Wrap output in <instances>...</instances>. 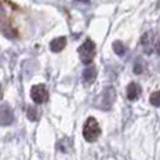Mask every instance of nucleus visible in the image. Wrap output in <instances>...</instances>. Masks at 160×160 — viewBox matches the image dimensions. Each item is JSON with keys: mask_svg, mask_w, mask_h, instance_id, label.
Instances as JSON below:
<instances>
[{"mask_svg": "<svg viewBox=\"0 0 160 160\" xmlns=\"http://www.w3.org/2000/svg\"><path fill=\"white\" fill-rule=\"evenodd\" d=\"M48 88L45 84H35L31 87V98L35 104H44L48 101Z\"/></svg>", "mask_w": 160, "mask_h": 160, "instance_id": "4", "label": "nucleus"}, {"mask_svg": "<svg viewBox=\"0 0 160 160\" xmlns=\"http://www.w3.org/2000/svg\"><path fill=\"white\" fill-rule=\"evenodd\" d=\"M139 94H141V87H139L136 83H129L127 88V97L129 101H135L139 98Z\"/></svg>", "mask_w": 160, "mask_h": 160, "instance_id": "8", "label": "nucleus"}, {"mask_svg": "<svg viewBox=\"0 0 160 160\" xmlns=\"http://www.w3.org/2000/svg\"><path fill=\"white\" fill-rule=\"evenodd\" d=\"M3 34H4V37H7V38H11V39H14L17 37V34L13 32L10 28H6V30H3Z\"/></svg>", "mask_w": 160, "mask_h": 160, "instance_id": "14", "label": "nucleus"}, {"mask_svg": "<svg viewBox=\"0 0 160 160\" xmlns=\"http://www.w3.org/2000/svg\"><path fill=\"white\" fill-rule=\"evenodd\" d=\"M150 102L155 107H160V91H155V93L150 96Z\"/></svg>", "mask_w": 160, "mask_h": 160, "instance_id": "12", "label": "nucleus"}, {"mask_svg": "<svg viewBox=\"0 0 160 160\" xmlns=\"http://www.w3.org/2000/svg\"><path fill=\"white\" fill-rule=\"evenodd\" d=\"M65 47H66V38H65V37L53 38L52 41H51V44H49V49L52 51V52H55V53L61 52Z\"/></svg>", "mask_w": 160, "mask_h": 160, "instance_id": "7", "label": "nucleus"}, {"mask_svg": "<svg viewBox=\"0 0 160 160\" xmlns=\"http://www.w3.org/2000/svg\"><path fill=\"white\" fill-rule=\"evenodd\" d=\"M156 52H158L159 55H160V39L158 41V44H156Z\"/></svg>", "mask_w": 160, "mask_h": 160, "instance_id": "15", "label": "nucleus"}, {"mask_svg": "<svg viewBox=\"0 0 160 160\" xmlns=\"http://www.w3.org/2000/svg\"><path fill=\"white\" fill-rule=\"evenodd\" d=\"M143 72V65H142L141 59H136L135 63H133V73L135 75H141Z\"/></svg>", "mask_w": 160, "mask_h": 160, "instance_id": "13", "label": "nucleus"}, {"mask_svg": "<svg viewBox=\"0 0 160 160\" xmlns=\"http://www.w3.org/2000/svg\"><path fill=\"white\" fill-rule=\"evenodd\" d=\"M80 61L84 65H90L93 62L94 56H96V44L91 39H86L78 49Z\"/></svg>", "mask_w": 160, "mask_h": 160, "instance_id": "2", "label": "nucleus"}, {"mask_svg": "<svg viewBox=\"0 0 160 160\" xmlns=\"http://www.w3.org/2000/svg\"><path fill=\"white\" fill-rule=\"evenodd\" d=\"M150 37H152V34H150V32H146L143 37H142V39H141V44H142V47L145 48L146 53H150V47H149V44H150L149 38H150Z\"/></svg>", "mask_w": 160, "mask_h": 160, "instance_id": "10", "label": "nucleus"}, {"mask_svg": "<svg viewBox=\"0 0 160 160\" xmlns=\"http://www.w3.org/2000/svg\"><path fill=\"white\" fill-rule=\"evenodd\" d=\"M3 97V86H2V83H0V98Z\"/></svg>", "mask_w": 160, "mask_h": 160, "instance_id": "16", "label": "nucleus"}, {"mask_svg": "<svg viewBox=\"0 0 160 160\" xmlns=\"http://www.w3.org/2000/svg\"><path fill=\"white\" fill-rule=\"evenodd\" d=\"M27 118L30 119V121L35 122L37 119H38V110H37L35 107H30L27 110Z\"/></svg>", "mask_w": 160, "mask_h": 160, "instance_id": "11", "label": "nucleus"}, {"mask_svg": "<svg viewBox=\"0 0 160 160\" xmlns=\"http://www.w3.org/2000/svg\"><path fill=\"white\" fill-rule=\"evenodd\" d=\"M14 121V114L13 110L10 108L8 104L0 105V127H8Z\"/></svg>", "mask_w": 160, "mask_h": 160, "instance_id": "5", "label": "nucleus"}, {"mask_svg": "<svg viewBox=\"0 0 160 160\" xmlns=\"http://www.w3.org/2000/svg\"><path fill=\"white\" fill-rule=\"evenodd\" d=\"M96 79H97V69L93 66V65L87 66L84 70H83L82 80H83V83H84L86 86H90L91 83H94V80Z\"/></svg>", "mask_w": 160, "mask_h": 160, "instance_id": "6", "label": "nucleus"}, {"mask_svg": "<svg viewBox=\"0 0 160 160\" xmlns=\"http://www.w3.org/2000/svg\"><path fill=\"white\" fill-rule=\"evenodd\" d=\"M101 135V129H100V125L97 122V119L94 117H88L84 122V127H83V138L87 142L93 143Z\"/></svg>", "mask_w": 160, "mask_h": 160, "instance_id": "1", "label": "nucleus"}, {"mask_svg": "<svg viewBox=\"0 0 160 160\" xmlns=\"http://www.w3.org/2000/svg\"><path fill=\"white\" fill-rule=\"evenodd\" d=\"M112 49H114V52H115L118 56H124L125 52H127V48H125V45L122 44L121 41H115V42H114V44H112Z\"/></svg>", "mask_w": 160, "mask_h": 160, "instance_id": "9", "label": "nucleus"}, {"mask_svg": "<svg viewBox=\"0 0 160 160\" xmlns=\"http://www.w3.org/2000/svg\"><path fill=\"white\" fill-rule=\"evenodd\" d=\"M115 90H114L112 86H108V87H105L104 90H102V93L100 94V100L98 102H97V107L100 108V110H110L111 107H112L114 101H115Z\"/></svg>", "mask_w": 160, "mask_h": 160, "instance_id": "3", "label": "nucleus"}]
</instances>
